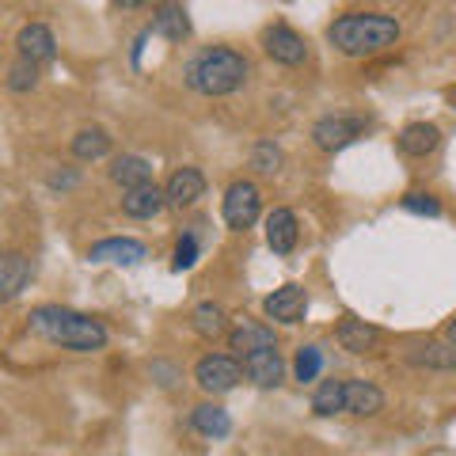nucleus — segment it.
Segmentation results:
<instances>
[{
    "label": "nucleus",
    "mask_w": 456,
    "mask_h": 456,
    "mask_svg": "<svg viewBox=\"0 0 456 456\" xmlns=\"http://www.w3.org/2000/svg\"><path fill=\"white\" fill-rule=\"evenodd\" d=\"M31 331L42 335L53 346H65L73 354H95L107 346V327L84 316V312H73V308H61V305H42L31 312Z\"/></svg>",
    "instance_id": "1"
},
{
    "label": "nucleus",
    "mask_w": 456,
    "mask_h": 456,
    "mask_svg": "<svg viewBox=\"0 0 456 456\" xmlns=\"http://www.w3.org/2000/svg\"><path fill=\"white\" fill-rule=\"evenodd\" d=\"M327 38L346 57H373L399 42V20L380 12H346L327 27Z\"/></svg>",
    "instance_id": "2"
},
{
    "label": "nucleus",
    "mask_w": 456,
    "mask_h": 456,
    "mask_svg": "<svg viewBox=\"0 0 456 456\" xmlns=\"http://www.w3.org/2000/svg\"><path fill=\"white\" fill-rule=\"evenodd\" d=\"M248 57L240 50H228V46H213L202 50L187 65V84L198 95H232L248 84Z\"/></svg>",
    "instance_id": "3"
},
{
    "label": "nucleus",
    "mask_w": 456,
    "mask_h": 456,
    "mask_svg": "<svg viewBox=\"0 0 456 456\" xmlns=\"http://www.w3.org/2000/svg\"><path fill=\"white\" fill-rule=\"evenodd\" d=\"M224 224L232 228V232H248V228L259 221V213H263V194L259 187H255L251 179H236L232 187L224 191Z\"/></svg>",
    "instance_id": "4"
},
{
    "label": "nucleus",
    "mask_w": 456,
    "mask_h": 456,
    "mask_svg": "<svg viewBox=\"0 0 456 456\" xmlns=\"http://www.w3.org/2000/svg\"><path fill=\"white\" fill-rule=\"evenodd\" d=\"M365 118H358V114H327V118H320L316 126H312V141H316V149L323 152H338L346 149L350 141H358L365 134Z\"/></svg>",
    "instance_id": "5"
},
{
    "label": "nucleus",
    "mask_w": 456,
    "mask_h": 456,
    "mask_svg": "<svg viewBox=\"0 0 456 456\" xmlns=\"http://www.w3.org/2000/svg\"><path fill=\"white\" fill-rule=\"evenodd\" d=\"M194 380L202 392H213V395H224L232 392L240 380H244V369H240L236 358H228V354H209L194 365Z\"/></svg>",
    "instance_id": "6"
},
{
    "label": "nucleus",
    "mask_w": 456,
    "mask_h": 456,
    "mask_svg": "<svg viewBox=\"0 0 456 456\" xmlns=\"http://www.w3.org/2000/svg\"><path fill=\"white\" fill-rule=\"evenodd\" d=\"M263 50L274 57L278 65H301L305 57H308V46H305V38L293 31V27H285V23H274V27H266L263 31Z\"/></svg>",
    "instance_id": "7"
},
{
    "label": "nucleus",
    "mask_w": 456,
    "mask_h": 456,
    "mask_svg": "<svg viewBox=\"0 0 456 456\" xmlns=\"http://www.w3.org/2000/svg\"><path fill=\"white\" fill-rule=\"evenodd\" d=\"M263 312L270 320H278V323H301L305 320V312H308V293L301 289V285H281V289H274L263 301Z\"/></svg>",
    "instance_id": "8"
},
{
    "label": "nucleus",
    "mask_w": 456,
    "mask_h": 456,
    "mask_svg": "<svg viewBox=\"0 0 456 456\" xmlns=\"http://www.w3.org/2000/svg\"><path fill=\"white\" fill-rule=\"evenodd\" d=\"M240 369H244V377H248L251 384H259V388H278V384H281V373H285L278 346H266V350L244 354Z\"/></svg>",
    "instance_id": "9"
},
{
    "label": "nucleus",
    "mask_w": 456,
    "mask_h": 456,
    "mask_svg": "<svg viewBox=\"0 0 456 456\" xmlns=\"http://www.w3.org/2000/svg\"><path fill=\"white\" fill-rule=\"evenodd\" d=\"M31 281V259L20 251H0V305L16 301Z\"/></svg>",
    "instance_id": "10"
},
{
    "label": "nucleus",
    "mask_w": 456,
    "mask_h": 456,
    "mask_svg": "<svg viewBox=\"0 0 456 456\" xmlns=\"http://www.w3.org/2000/svg\"><path fill=\"white\" fill-rule=\"evenodd\" d=\"M149 255V248L141 240H130V236H110V240H99L92 244L88 259L92 263H122V266H137L141 259Z\"/></svg>",
    "instance_id": "11"
},
{
    "label": "nucleus",
    "mask_w": 456,
    "mask_h": 456,
    "mask_svg": "<svg viewBox=\"0 0 456 456\" xmlns=\"http://www.w3.org/2000/svg\"><path fill=\"white\" fill-rule=\"evenodd\" d=\"M202 194H206V175H202L198 167H179V171H171V179H167V187H164L167 206H175V209L194 206Z\"/></svg>",
    "instance_id": "12"
},
{
    "label": "nucleus",
    "mask_w": 456,
    "mask_h": 456,
    "mask_svg": "<svg viewBox=\"0 0 456 456\" xmlns=\"http://www.w3.org/2000/svg\"><path fill=\"white\" fill-rule=\"evenodd\" d=\"M297 236H301V228H297V213L293 209H274L266 213V244L274 255H293L297 248Z\"/></svg>",
    "instance_id": "13"
},
{
    "label": "nucleus",
    "mask_w": 456,
    "mask_h": 456,
    "mask_svg": "<svg viewBox=\"0 0 456 456\" xmlns=\"http://www.w3.org/2000/svg\"><path fill=\"white\" fill-rule=\"evenodd\" d=\"M16 46H20V57H27V61L35 65H46L57 57V42H53V31L42 23H27L23 31L16 35Z\"/></svg>",
    "instance_id": "14"
},
{
    "label": "nucleus",
    "mask_w": 456,
    "mask_h": 456,
    "mask_svg": "<svg viewBox=\"0 0 456 456\" xmlns=\"http://www.w3.org/2000/svg\"><path fill=\"white\" fill-rule=\"evenodd\" d=\"M228 346H232L240 358H244V354L266 350V346H278V338H274V327L255 323V320H240L232 331H228Z\"/></svg>",
    "instance_id": "15"
},
{
    "label": "nucleus",
    "mask_w": 456,
    "mask_h": 456,
    "mask_svg": "<svg viewBox=\"0 0 456 456\" xmlns=\"http://www.w3.org/2000/svg\"><path fill=\"white\" fill-rule=\"evenodd\" d=\"M335 335H338V346L342 350H350V354H373L377 350V342H380V331L373 323H365V320H338L335 327Z\"/></svg>",
    "instance_id": "16"
},
{
    "label": "nucleus",
    "mask_w": 456,
    "mask_h": 456,
    "mask_svg": "<svg viewBox=\"0 0 456 456\" xmlns=\"http://www.w3.org/2000/svg\"><path fill=\"white\" fill-rule=\"evenodd\" d=\"M395 145L403 156H415V160H422V156H430L437 145H441V130L434 122H411L403 126V134L395 137Z\"/></svg>",
    "instance_id": "17"
},
{
    "label": "nucleus",
    "mask_w": 456,
    "mask_h": 456,
    "mask_svg": "<svg viewBox=\"0 0 456 456\" xmlns=\"http://www.w3.org/2000/svg\"><path fill=\"white\" fill-rule=\"evenodd\" d=\"M152 31L164 35L167 42L191 38V16H187V8H183L179 0H164V4L152 12Z\"/></svg>",
    "instance_id": "18"
},
{
    "label": "nucleus",
    "mask_w": 456,
    "mask_h": 456,
    "mask_svg": "<svg viewBox=\"0 0 456 456\" xmlns=\"http://www.w3.org/2000/svg\"><path fill=\"white\" fill-rule=\"evenodd\" d=\"M164 206H167V198H164V191L156 187V183H145V187H137V191H126V198H122L126 217H134V221H149Z\"/></svg>",
    "instance_id": "19"
},
{
    "label": "nucleus",
    "mask_w": 456,
    "mask_h": 456,
    "mask_svg": "<svg viewBox=\"0 0 456 456\" xmlns=\"http://www.w3.org/2000/svg\"><path fill=\"white\" fill-rule=\"evenodd\" d=\"M384 411V392L373 380H346V415H380Z\"/></svg>",
    "instance_id": "20"
},
{
    "label": "nucleus",
    "mask_w": 456,
    "mask_h": 456,
    "mask_svg": "<svg viewBox=\"0 0 456 456\" xmlns=\"http://www.w3.org/2000/svg\"><path fill=\"white\" fill-rule=\"evenodd\" d=\"M110 179L118 183L122 191H137V187H145V183H152V164L145 156H118V160L110 164Z\"/></svg>",
    "instance_id": "21"
},
{
    "label": "nucleus",
    "mask_w": 456,
    "mask_h": 456,
    "mask_svg": "<svg viewBox=\"0 0 456 456\" xmlns=\"http://www.w3.org/2000/svg\"><path fill=\"white\" fill-rule=\"evenodd\" d=\"M191 422H194V430H198V434H206V437H213V441L232 434V419H228V411H224V407H217V403H202V407H194Z\"/></svg>",
    "instance_id": "22"
},
{
    "label": "nucleus",
    "mask_w": 456,
    "mask_h": 456,
    "mask_svg": "<svg viewBox=\"0 0 456 456\" xmlns=\"http://www.w3.org/2000/svg\"><path fill=\"white\" fill-rule=\"evenodd\" d=\"M312 411L320 419H331L346 411V380H323L316 392H312Z\"/></svg>",
    "instance_id": "23"
},
{
    "label": "nucleus",
    "mask_w": 456,
    "mask_h": 456,
    "mask_svg": "<svg viewBox=\"0 0 456 456\" xmlns=\"http://www.w3.org/2000/svg\"><path fill=\"white\" fill-rule=\"evenodd\" d=\"M191 327L202 338H221L228 331V316H224V308L217 301H202L191 312Z\"/></svg>",
    "instance_id": "24"
},
{
    "label": "nucleus",
    "mask_w": 456,
    "mask_h": 456,
    "mask_svg": "<svg viewBox=\"0 0 456 456\" xmlns=\"http://www.w3.org/2000/svg\"><path fill=\"white\" fill-rule=\"evenodd\" d=\"M110 152V134L103 126H88V130H80L73 137V156L77 160H103Z\"/></svg>",
    "instance_id": "25"
},
{
    "label": "nucleus",
    "mask_w": 456,
    "mask_h": 456,
    "mask_svg": "<svg viewBox=\"0 0 456 456\" xmlns=\"http://www.w3.org/2000/svg\"><path fill=\"white\" fill-rule=\"evenodd\" d=\"M415 365H422V369H456V346L449 342H422V346H415L407 354Z\"/></svg>",
    "instance_id": "26"
},
{
    "label": "nucleus",
    "mask_w": 456,
    "mask_h": 456,
    "mask_svg": "<svg viewBox=\"0 0 456 456\" xmlns=\"http://www.w3.org/2000/svg\"><path fill=\"white\" fill-rule=\"evenodd\" d=\"M251 171H259V175H278L281 171V149L274 141H259L251 149Z\"/></svg>",
    "instance_id": "27"
},
{
    "label": "nucleus",
    "mask_w": 456,
    "mask_h": 456,
    "mask_svg": "<svg viewBox=\"0 0 456 456\" xmlns=\"http://www.w3.org/2000/svg\"><path fill=\"white\" fill-rule=\"evenodd\" d=\"M320 369H323V354L320 346H301V354H297V362H293V373L297 380H316L320 377Z\"/></svg>",
    "instance_id": "28"
},
{
    "label": "nucleus",
    "mask_w": 456,
    "mask_h": 456,
    "mask_svg": "<svg viewBox=\"0 0 456 456\" xmlns=\"http://www.w3.org/2000/svg\"><path fill=\"white\" fill-rule=\"evenodd\" d=\"M35 84H38V65L27 61V57H20V61L8 69V88L12 92H31Z\"/></svg>",
    "instance_id": "29"
},
{
    "label": "nucleus",
    "mask_w": 456,
    "mask_h": 456,
    "mask_svg": "<svg viewBox=\"0 0 456 456\" xmlns=\"http://www.w3.org/2000/svg\"><path fill=\"white\" fill-rule=\"evenodd\" d=\"M403 209H407V213H419V217H437V213H441V202H437L434 194L411 191V194H403Z\"/></svg>",
    "instance_id": "30"
},
{
    "label": "nucleus",
    "mask_w": 456,
    "mask_h": 456,
    "mask_svg": "<svg viewBox=\"0 0 456 456\" xmlns=\"http://www.w3.org/2000/svg\"><path fill=\"white\" fill-rule=\"evenodd\" d=\"M198 263V236L183 232V240L175 244V259H171V270H191Z\"/></svg>",
    "instance_id": "31"
},
{
    "label": "nucleus",
    "mask_w": 456,
    "mask_h": 456,
    "mask_svg": "<svg viewBox=\"0 0 456 456\" xmlns=\"http://www.w3.org/2000/svg\"><path fill=\"white\" fill-rule=\"evenodd\" d=\"M46 183H50L53 191H73L77 183H80V175H77V171H50Z\"/></svg>",
    "instance_id": "32"
},
{
    "label": "nucleus",
    "mask_w": 456,
    "mask_h": 456,
    "mask_svg": "<svg viewBox=\"0 0 456 456\" xmlns=\"http://www.w3.org/2000/svg\"><path fill=\"white\" fill-rule=\"evenodd\" d=\"M118 8H141V4H149V0H114Z\"/></svg>",
    "instance_id": "33"
},
{
    "label": "nucleus",
    "mask_w": 456,
    "mask_h": 456,
    "mask_svg": "<svg viewBox=\"0 0 456 456\" xmlns=\"http://www.w3.org/2000/svg\"><path fill=\"white\" fill-rule=\"evenodd\" d=\"M445 335H449V342L456 346V320H449V327H445Z\"/></svg>",
    "instance_id": "34"
}]
</instances>
